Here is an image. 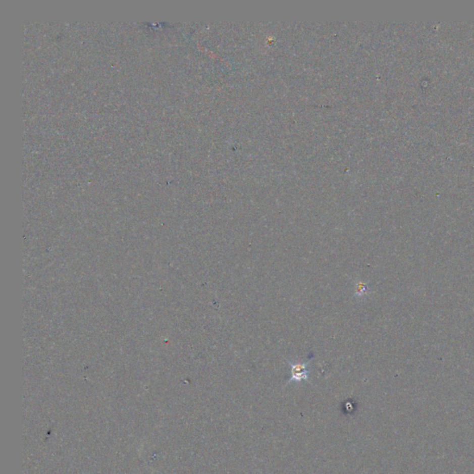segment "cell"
I'll return each instance as SVG.
<instances>
[{
  "label": "cell",
  "instance_id": "obj_2",
  "mask_svg": "<svg viewBox=\"0 0 474 474\" xmlns=\"http://www.w3.org/2000/svg\"><path fill=\"white\" fill-rule=\"evenodd\" d=\"M367 292H368V286L365 285V284L359 283V284L357 285V288H356V295H357V296H363V295L367 294Z\"/></svg>",
  "mask_w": 474,
  "mask_h": 474
},
{
  "label": "cell",
  "instance_id": "obj_1",
  "mask_svg": "<svg viewBox=\"0 0 474 474\" xmlns=\"http://www.w3.org/2000/svg\"><path fill=\"white\" fill-rule=\"evenodd\" d=\"M313 354H311L310 357L306 362H292V361H287L289 364L291 370L290 379L288 380L287 385L290 383H300L302 381L308 382V375H309V371H308V365L309 362L312 359Z\"/></svg>",
  "mask_w": 474,
  "mask_h": 474
}]
</instances>
